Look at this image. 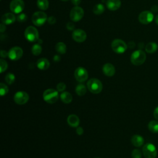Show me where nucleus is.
Masks as SVG:
<instances>
[{
	"label": "nucleus",
	"instance_id": "nucleus-1",
	"mask_svg": "<svg viewBox=\"0 0 158 158\" xmlns=\"http://www.w3.org/2000/svg\"><path fill=\"white\" fill-rule=\"evenodd\" d=\"M59 91L50 88L45 90L43 94V100L49 104L55 103L59 99Z\"/></svg>",
	"mask_w": 158,
	"mask_h": 158
},
{
	"label": "nucleus",
	"instance_id": "nucleus-2",
	"mask_svg": "<svg viewBox=\"0 0 158 158\" xmlns=\"http://www.w3.org/2000/svg\"><path fill=\"white\" fill-rule=\"evenodd\" d=\"M146 55L142 50H136L134 51L130 57L131 62L135 65H142L146 60Z\"/></svg>",
	"mask_w": 158,
	"mask_h": 158
},
{
	"label": "nucleus",
	"instance_id": "nucleus-3",
	"mask_svg": "<svg viewBox=\"0 0 158 158\" xmlns=\"http://www.w3.org/2000/svg\"><path fill=\"white\" fill-rule=\"evenodd\" d=\"M87 88L89 91L93 94H98L102 89L101 81L97 78H91L87 82Z\"/></svg>",
	"mask_w": 158,
	"mask_h": 158
},
{
	"label": "nucleus",
	"instance_id": "nucleus-4",
	"mask_svg": "<svg viewBox=\"0 0 158 158\" xmlns=\"http://www.w3.org/2000/svg\"><path fill=\"white\" fill-rule=\"evenodd\" d=\"M143 156L145 158H156L157 156V149L155 146L151 143L144 144L142 149Z\"/></svg>",
	"mask_w": 158,
	"mask_h": 158
},
{
	"label": "nucleus",
	"instance_id": "nucleus-5",
	"mask_svg": "<svg viewBox=\"0 0 158 158\" xmlns=\"http://www.w3.org/2000/svg\"><path fill=\"white\" fill-rule=\"evenodd\" d=\"M25 38L30 42H35L38 40L39 34L37 29L34 27H28L24 32Z\"/></svg>",
	"mask_w": 158,
	"mask_h": 158
},
{
	"label": "nucleus",
	"instance_id": "nucleus-6",
	"mask_svg": "<svg viewBox=\"0 0 158 158\" xmlns=\"http://www.w3.org/2000/svg\"><path fill=\"white\" fill-rule=\"evenodd\" d=\"M112 50L117 54H122L125 52L127 49V44L120 39L114 40L111 44Z\"/></svg>",
	"mask_w": 158,
	"mask_h": 158
},
{
	"label": "nucleus",
	"instance_id": "nucleus-7",
	"mask_svg": "<svg viewBox=\"0 0 158 158\" xmlns=\"http://www.w3.org/2000/svg\"><path fill=\"white\" fill-rule=\"evenodd\" d=\"M31 20L33 23L36 26H41L48 20L47 15L44 12L38 11L33 14Z\"/></svg>",
	"mask_w": 158,
	"mask_h": 158
},
{
	"label": "nucleus",
	"instance_id": "nucleus-8",
	"mask_svg": "<svg viewBox=\"0 0 158 158\" xmlns=\"http://www.w3.org/2000/svg\"><path fill=\"white\" fill-rule=\"evenodd\" d=\"M84 15L83 9L78 6L73 7L70 12V18L73 22L80 21Z\"/></svg>",
	"mask_w": 158,
	"mask_h": 158
},
{
	"label": "nucleus",
	"instance_id": "nucleus-9",
	"mask_svg": "<svg viewBox=\"0 0 158 158\" xmlns=\"http://www.w3.org/2000/svg\"><path fill=\"white\" fill-rule=\"evenodd\" d=\"M74 76L77 81L82 83L88 79V73L85 68L82 67H79L77 68L75 70Z\"/></svg>",
	"mask_w": 158,
	"mask_h": 158
},
{
	"label": "nucleus",
	"instance_id": "nucleus-10",
	"mask_svg": "<svg viewBox=\"0 0 158 158\" xmlns=\"http://www.w3.org/2000/svg\"><path fill=\"white\" fill-rule=\"evenodd\" d=\"M28 99L29 96L28 93L23 91H17L14 96V100L15 102L19 105H23L26 104L28 102Z\"/></svg>",
	"mask_w": 158,
	"mask_h": 158
},
{
	"label": "nucleus",
	"instance_id": "nucleus-11",
	"mask_svg": "<svg viewBox=\"0 0 158 158\" xmlns=\"http://www.w3.org/2000/svg\"><path fill=\"white\" fill-rule=\"evenodd\" d=\"M138 20L139 22L142 24L147 25L152 22L154 20V15L151 11L144 10L139 14Z\"/></svg>",
	"mask_w": 158,
	"mask_h": 158
},
{
	"label": "nucleus",
	"instance_id": "nucleus-12",
	"mask_svg": "<svg viewBox=\"0 0 158 158\" xmlns=\"http://www.w3.org/2000/svg\"><path fill=\"white\" fill-rule=\"evenodd\" d=\"M23 55V50L21 48L15 46L12 48L8 52V57L12 60L20 59Z\"/></svg>",
	"mask_w": 158,
	"mask_h": 158
},
{
	"label": "nucleus",
	"instance_id": "nucleus-13",
	"mask_svg": "<svg viewBox=\"0 0 158 158\" xmlns=\"http://www.w3.org/2000/svg\"><path fill=\"white\" fill-rule=\"evenodd\" d=\"M25 4L22 0H13L10 4V9L15 14L20 13L24 9Z\"/></svg>",
	"mask_w": 158,
	"mask_h": 158
},
{
	"label": "nucleus",
	"instance_id": "nucleus-14",
	"mask_svg": "<svg viewBox=\"0 0 158 158\" xmlns=\"http://www.w3.org/2000/svg\"><path fill=\"white\" fill-rule=\"evenodd\" d=\"M72 38L77 42L81 43L86 39V34L85 31L81 29L75 30L72 33Z\"/></svg>",
	"mask_w": 158,
	"mask_h": 158
},
{
	"label": "nucleus",
	"instance_id": "nucleus-15",
	"mask_svg": "<svg viewBox=\"0 0 158 158\" xmlns=\"http://www.w3.org/2000/svg\"><path fill=\"white\" fill-rule=\"evenodd\" d=\"M102 72L107 77H112L115 72L114 66L110 63H106L102 66Z\"/></svg>",
	"mask_w": 158,
	"mask_h": 158
},
{
	"label": "nucleus",
	"instance_id": "nucleus-16",
	"mask_svg": "<svg viewBox=\"0 0 158 158\" xmlns=\"http://www.w3.org/2000/svg\"><path fill=\"white\" fill-rule=\"evenodd\" d=\"M15 20V16L12 13H6L1 17V21L4 24L10 25Z\"/></svg>",
	"mask_w": 158,
	"mask_h": 158
},
{
	"label": "nucleus",
	"instance_id": "nucleus-17",
	"mask_svg": "<svg viewBox=\"0 0 158 158\" xmlns=\"http://www.w3.org/2000/svg\"><path fill=\"white\" fill-rule=\"evenodd\" d=\"M144 142V138L139 135H134L131 138V143L135 147H141L143 145Z\"/></svg>",
	"mask_w": 158,
	"mask_h": 158
},
{
	"label": "nucleus",
	"instance_id": "nucleus-18",
	"mask_svg": "<svg viewBox=\"0 0 158 158\" xmlns=\"http://www.w3.org/2000/svg\"><path fill=\"white\" fill-rule=\"evenodd\" d=\"M68 124L72 127H77L80 123V119L77 115L70 114L67 119Z\"/></svg>",
	"mask_w": 158,
	"mask_h": 158
},
{
	"label": "nucleus",
	"instance_id": "nucleus-19",
	"mask_svg": "<svg viewBox=\"0 0 158 158\" xmlns=\"http://www.w3.org/2000/svg\"><path fill=\"white\" fill-rule=\"evenodd\" d=\"M107 8L110 10H116L121 6L120 0H107L106 2Z\"/></svg>",
	"mask_w": 158,
	"mask_h": 158
},
{
	"label": "nucleus",
	"instance_id": "nucleus-20",
	"mask_svg": "<svg viewBox=\"0 0 158 158\" xmlns=\"http://www.w3.org/2000/svg\"><path fill=\"white\" fill-rule=\"evenodd\" d=\"M37 67L42 70H44L48 69L49 67L50 63L49 60L46 58H41L38 60L36 62Z\"/></svg>",
	"mask_w": 158,
	"mask_h": 158
},
{
	"label": "nucleus",
	"instance_id": "nucleus-21",
	"mask_svg": "<svg viewBox=\"0 0 158 158\" xmlns=\"http://www.w3.org/2000/svg\"><path fill=\"white\" fill-rule=\"evenodd\" d=\"M158 49V46L157 43L154 42H150L148 43L146 46H145V50L149 54H152L154 53L155 52L157 51Z\"/></svg>",
	"mask_w": 158,
	"mask_h": 158
},
{
	"label": "nucleus",
	"instance_id": "nucleus-22",
	"mask_svg": "<svg viewBox=\"0 0 158 158\" xmlns=\"http://www.w3.org/2000/svg\"><path fill=\"white\" fill-rule=\"evenodd\" d=\"M60 98L61 101L65 104H69V103L71 102L72 101V94L67 91H63L60 94Z\"/></svg>",
	"mask_w": 158,
	"mask_h": 158
},
{
	"label": "nucleus",
	"instance_id": "nucleus-23",
	"mask_svg": "<svg viewBox=\"0 0 158 158\" xmlns=\"http://www.w3.org/2000/svg\"><path fill=\"white\" fill-rule=\"evenodd\" d=\"M149 130L154 133H158V121L151 120L148 123Z\"/></svg>",
	"mask_w": 158,
	"mask_h": 158
},
{
	"label": "nucleus",
	"instance_id": "nucleus-24",
	"mask_svg": "<svg viewBox=\"0 0 158 158\" xmlns=\"http://www.w3.org/2000/svg\"><path fill=\"white\" fill-rule=\"evenodd\" d=\"M56 50V51L61 54H65L66 52V50H67V47L66 45L65 44V43H62V42H59L56 44L55 46Z\"/></svg>",
	"mask_w": 158,
	"mask_h": 158
},
{
	"label": "nucleus",
	"instance_id": "nucleus-25",
	"mask_svg": "<svg viewBox=\"0 0 158 158\" xmlns=\"http://www.w3.org/2000/svg\"><path fill=\"white\" fill-rule=\"evenodd\" d=\"M75 92L77 95L82 96L86 93V88L83 84H78L75 88Z\"/></svg>",
	"mask_w": 158,
	"mask_h": 158
},
{
	"label": "nucleus",
	"instance_id": "nucleus-26",
	"mask_svg": "<svg viewBox=\"0 0 158 158\" xmlns=\"http://www.w3.org/2000/svg\"><path fill=\"white\" fill-rule=\"evenodd\" d=\"M37 6L41 10H46L49 7L48 0H38Z\"/></svg>",
	"mask_w": 158,
	"mask_h": 158
},
{
	"label": "nucleus",
	"instance_id": "nucleus-27",
	"mask_svg": "<svg viewBox=\"0 0 158 158\" xmlns=\"http://www.w3.org/2000/svg\"><path fill=\"white\" fill-rule=\"evenodd\" d=\"M93 11L96 15L101 14L104 11V6L102 4H97L94 6Z\"/></svg>",
	"mask_w": 158,
	"mask_h": 158
},
{
	"label": "nucleus",
	"instance_id": "nucleus-28",
	"mask_svg": "<svg viewBox=\"0 0 158 158\" xmlns=\"http://www.w3.org/2000/svg\"><path fill=\"white\" fill-rule=\"evenodd\" d=\"M41 51H42V48L40 46V44H35L32 46L31 52L33 55L38 56L41 54Z\"/></svg>",
	"mask_w": 158,
	"mask_h": 158
},
{
	"label": "nucleus",
	"instance_id": "nucleus-29",
	"mask_svg": "<svg viewBox=\"0 0 158 158\" xmlns=\"http://www.w3.org/2000/svg\"><path fill=\"white\" fill-rule=\"evenodd\" d=\"M15 80V77L12 73H8L5 77V81L9 85L12 84L14 82Z\"/></svg>",
	"mask_w": 158,
	"mask_h": 158
},
{
	"label": "nucleus",
	"instance_id": "nucleus-30",
	"mask_svg": "<svg viewBox=\"0 0 158 158\" xmlns=\"http://www.w3.org/2000/svg\"><path fill=\"white\" fill-rule=\"evenodd\" d=\"M9 91V88L6 85L3 83H0V94L1 96H3L7 94Z\"/></svg>",
	"mask_w": 158,
	"mask_h": 158
},
{
	"label": "nucleus",
	"instance_id": "nucleus-31",
	"mask_svg": "<svg viewBox=\"0 0 158 158\" xmlns=\"http://www.w3.org/2000/svg\"><path fill=\"white\" fill-rule=\"evenodd\" d=\"M7 67H8V65L7 62L4 59H0V71H1L0 72L1 73L4 72L5 70H6V69H7Z\"/></svg>",
	"mask_w": 158,
	"mask_h": 158
},
{
	"label": "nucleus",
	"instance_id": "nucleus-32",
	"mask_svg": "<svg viewBox=\"0 0 158 158\" xmlns=\"http://www.w3.org/2000/svg\"><path fill=\"white\" fill-rule=\"evenodd\" d=\"M142 154L140 150L138 149H133L131 152V157L132 158H141Z\"/></svg>",
	"mask_w": 158,
	"mask_h": 158
},
{
	"label": "nucleus",
	"instance_id": "nucleus-33",
	"mask_svg": "<svg viewBox=\"0 0 158 158\" xmlns=\"http://www.w3.org/2000/svg\"><path fill=\"white\" fill-rule=\"evenodd\" d=\"M17 19L19 22H24L27 20V16L25 14H20L17 15Z\"/></svg>",
	"mask_w": 158,
	"mask_h": 158
},
{
	"label": "nucleus",
	"instance_id": "nucleus-34",
	"mask_svg": "<svg viewBox=\"0 0 158 158\" xmlns=\"http://www.w3.org/2000/svg\"><path fill=\"white\" fill-rule=\"evenodd\" d=\"M56 88L59 92H63L66 88V85L63 82H60L57 85Z\"/></svg>",
	"mask_w": 158,
	"mask_h": 158
},
{
	"label": "nucleus",
	"instance_id": "nucleus-35",
	"mask_svg": "<svg viewBox=\"0 0 158 158\" xmlns=\"http://www.w3.org/2000/svg\"><path fill=\"white\" fill-rule=\"evenodd\" d=\"M66 27L67 28L68 30H70V31H72L74 30L75 28V25L72 22H69L67 23V25H66Z\"/></svg>",
	"mask_w": 158,
	"mask_h": 158
},
{
	"label": "nucleus",
	"instance_id": "nucleus-36",
	"mask_svg": "<svg viewBox=\"0 0 158 158\" xmlns=\"http://www.w3.org/2000/svg\"><path fill=\"white\" fill-rule=\"evenodd\" d=\"M48 23H50L51 25H53V24H54L55 23H56V18L54 17H53V16H51V17H49L48 19Z\"/></svg>",
	"mask_w": 158,
	"mask_h": 158
},
{
	"label": "nucleus",
	"instance_id": "nucleus-37",
	"mask_svg": "<svg viewBox=\"0 0 158 158\" xmlns=\"http://www.w3.org/2000/svg\"><path fill=\"white\" fill-rule=\"evenodd\" d=\"M83 129L81 127H77L76 129V132L78 135H81L83 133Z\"/></svg>",
	"mask_w": 158,
	"mask_h": 158
},
{
	"label": "nucleus",
	"instance_id": "nucleus-38",
	"mask_svg": "<svg viewBox=\"0 0 158 158\" xmlns=\"http://www.w3.org/2000/svg\"><path fill=\"white\" fill-rule=\"evenodd\" d=\"M153 115H154V117L158 120V106L156 107L154 110V112H153Z\"/></svg>",
	"mask_w": 158,
	"mask_h": 158
},
{
	"label": "nucleus",
	"instance_id": "nucleus-39",
	"mask_svg": "<svg viewBox=\"0 0 158 158\" xmlns=\"http://www.w3.org/2000/svg\"><path fill=\"white\" fill-rule=\"evenodd\" d=\"M0 55H1V57L2 58H5V57H6L7 56H8V52H6V51H4V50H1V51Z\"/></svg>",
	"mask_w": 158,
	"mask_h": 158
},
{
	"label": "nucleus",
	"instance_id": "nucleus-40",
	"mask_svg": "<svg viewBox=\"0 0 158 158\" xmlns=\"http://www.w3.org/2000/svg\"><path fill=\"white\" fill-rule=\"evenodd\" d=\"M5 30H6V26H5V25H4V23H1V24L0 25V31H1V33H2V32H4Z\"/></svg>",
	"mask_w": 158,
	"mask_h": 158
},
{
	"label": "nucleus",
	"instance_id": "nucleus-41",
	"mask_svg": "<svg viewBox=\"0 0 158 158\" xmlns=\"http://www.w3.org/2000/svg\"><path fill=\"white\" fill-rule=\"evenodd\" d=\"M72 2L77 6L80 4L81 0H72Z\"/></svg>",
	"mask_w": 158,
	"mask_h": 158
},
{
	"label": "nucleus",
	"instance_id": "nucleus-42",
	"mask_svg": "<svg viewBox=\"0 0 158 158\" xmlns=\"http://www.w3.org/2000/svg\"><path fill=\"white\" fill-rule=\"evenodd\" d=\"M60 56H58V55H55V56H54V57H53V60H54L55 62H58V61L60 60Z\"/></svg>",
	"mask_w": 158,
	"mask_h": 158
},
{
	"label": "nucleus",
	"instance_id": "nucleus-43",
	"mask_svg": "<svg viewBox=\"0 0 158 158\" xmlns=\"http://www.w3.org/2000/svg\"><path fill=\"white\" fill-rule=\"evenodd\" d=\"M151 10H152V12H157V10H158V7H157V6H156V5H154V6L151 7Z\"/></svg>",
	"mask_w": 158,
	"mask_h": 158
},
{
	"label": "nucleus",
	"instance_id": "nucleus-44",
	"mask_svg": "<svg viewBox=\"0 0 158 158\" xmlns=\"http://www.w3.org/2000/svg\"><path fill=\"white\" fill-rule=\"evenodd\" d=\"M155 22L158 25V15H157L155 17Z\"/></svg>",
	"mask_w": 158,
	"mask_h": 158
},
{
	"label": "nucleus",
	"instance_id": "nucleus-45",
	"mask_svg": "<svg viewBox=\"0 0 158 158\" xmlns=\"http://www.w3.org/2000/svg\"><path fill=\"white\" fill-rule=\"evenodd\" d=\"M62 1H68L69 0H62Z\"/></svg>",
	"mask_w": 158,
	"mask_h": 158
},
{
	"label": "nucleus",
	"instance_id": "nucleus-46",
	"mask_svg": "<svg viewBox=\"0 0 158 158\" xmlns=\"http://www.w3.org/2000/svg\"><path fill=\"white\" fill-rule=\"evenodd\" d=\"M95 158H100V157H95Z\"/></svg>",
	"mask_w": 158,
	"mask_h": 158
}]
</instances>
